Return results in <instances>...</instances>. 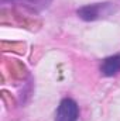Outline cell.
<instances>
[{"mask_svg":"<svg viewBox=\"0 0 120 121\" xmlns=\"http://www.w3.org/2000/svg\"><path fill=\"white\" fill-rule=\"evenodd\" d=\"M100 72L105 76H115L120 73V54L103 59L100 65Z\"/></svg>","mask_w":120,"mask_h":121,"instance_id":"cell-3","label":"cell"},{"mask_svg":"<svg viewBox=\"0 0 120 121\" xmlns=\"http://www.w3.org/2000/svg\"><path fill=\"white\" fill-rule=\"evenodd\" d=\"M115 10L116 7L113 6V3H95L81 7L76 14L85 21H95L103 17H109L112 13H115Z\"/></svg>","mask_w":120,"mask_h":121,"instance_id":"cell-1","label":"cell"},{"mask_svg":"<svg viewBox=\"0 0 120 121\" xmlns=\"http://www.w3.org/2000/svg\"><path fill=\"white\" fill-rule=\"evenodd\" d=\"M6 1V0H4ZM13 3H18V4H23V6H27L32 10H42V9H47L50 6V3L52 0H10Z\"/></svg>","mask_w":120,"mask_h":121,"instance_id":"cell-4","label":"cell"},{"mask_svg":"<svg viewBox=\"0 0 120 121\" xmlns=\"http://www.w3.org/2000/svg\"><path fill=\"white\" fill-rule=\"evenodd\" d=\"M79 108L75 100L64 99L61 100L60 106L55 113V121H78Z\"/></svg>","mask_w":120,"mask_h":121,"instance_id":"cell-2","label":"cell"}]
</instances>
